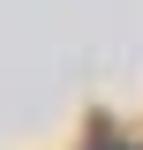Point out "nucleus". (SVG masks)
Returning <instances> with one entry per match:
<instances>
[]
</instances>
